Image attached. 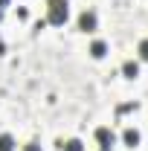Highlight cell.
Here are the masks:
<instances>
[{"mask_svg": "<svg viewBox=\"0 0 148 151\" xmlns=\"http://www.w3.org/2000/svg\"><path fill=\"white\" fill-rule=\"evenodd\" d=\"M122 73H125V78H137L139 76V64L137 61H125L122 64Z\"/></svg>", "mask_w": 148, "mask_h": 151, "instance_id": "cell-5", "label": "cell"}, {"mask_svg": "<svg viewBox=\"0 0 148 151\" xmlns=\"http://www.w3.org/2000/svg\"><path fill=\"white\" fill-rule=\"evenodd\" d=\"M67 18H70V3H67V0H50V3H47V23L64 26Z\"/></svg>", "mask_w": 148, "mask_h": 151, "instance_id": "cell-1", "label": "cell"}, {"mask_svg": "<svg viewBox=\"0 0 148 151\" xmlns=\"http://www.w3.org/2000/svg\"><path fill=\"white\" fill-rule=\"evenodd\" d=\"M78 29H81V32H93V29H96V15H93V12H81Z\"/></svg>", "mask_w": 148, "mask_h": 151, "instance_id": "cell-3", "label": "cell"}, {"mask_svg": "<svg viewBox=\"0 0 148 151\" xmlns=\"http://www.w3.org/2000/svg\"><path fill=\"white\" fill-rule=\"evenodd\" d=\"M96 142H99V148H102V151H111L113 142H116V137H113L111 128H96Z\"/></svg>", "mask_w": 148, "mask_h": 151, "instance_id": "cell-2", "label": "cell"}, {"mask_svg": "<svg viewBox=\"0 0 148 151\" xmlns=\"http://www.w3.org/2000/svg\"><path fill=\"white\" fill-rule=\"evenodd\" d=\"M122 139H125V145L134 148V145H139V131H137V128H128V131L122 134Z\"/></svg>", "mask_w": 148, "mask_h": 151, "instance_id": "cell-6", "label": "cell"}, {"mask_svg": "<svg viewBox=\"0 0 148 151\" xmlns=\"http://www.w3.org/2000/svg\"><path fill=\"white\" fill-rule=\"evenodd\" d=\"M90 55L93 58H105L108 55V44H105V41H93L90 44Z\"/></svg>", "mask_w": 148, "mask_h": 151, "instance_id": "cell-4", "label": "cell"}, {"mask_svg": "<svg viewBox=\"0 0 148 151\" xmlns=\"http://www.w3.org/2000/svg\"><path fill=\"white\" fill-rule=\"evenodd\" d=\"M139 58L148 61V38H145V41H139Z\"/></svg>", "mask_w": 148, "mask_h": 151, "instance_id": "cell-9", "label": "cell"}, {"mask_svg": "<svg viewBox=\"0 0 148 151\" xmlns=\"http://www.w3.org/2000/svg\"><path fill=\"white\" fill-rule=\"evenodd\" d=\"M0 20H3V9H0Z\"/></svg>", "mask_w": 148, "mask_h": 151, "instance_id": "cell-12", "label": "cell"}, {"mask_svg": "<svg viewBox=\"0 0 148 151\" xmlns=\"http://www.w3.org/2000/svg\"><path fill=\"white\" fill-rule=\"evenodd\" d=\"M0 151H15V139H12L9 134H3V137H0Z\"/></svg>", "mask_w": 148, "mask_h": 151, "instance_id": "cell-8", "label": "cell"}, {"mask_svg": "<svg viewBox=\"0 0 148 151\" xmlns=\"http://www.w3.org/2000/svg\"><path fill=\"white\" fill-rule=\"evenodd\" d=\"M58 148L61 151H84V145H81V139H67V142H58Z\"/></svg>", "mask_w": 148, "mask_h": 151, "instance_id": "cell-7", "label": "cell"}, {"mask_svg": "<svg viewBox=\"0 0 148 151\" xmlns=\"http://www.w3.org/2000/svg\"><path fill=\"white\" fill-rule=\"evenodd\" d=\"M23 151H41V145H38V142H26V145H23Z\"/></svg>", "mask_w": 148, "mask_h": 151, "instance_id": "cell-10", "label": "cell"}, {"mask_svg": "<svg viewBox=\"0 0 148 151\" xmlns=\"http://www.w3.org/2000/svg\"><path fill=\"white\" fill-rule=\"evenodd\" d=\"M6 3H9V0H0V9H3V6H6Z\"/></svg>", "mask_w": 148, "mask_h": 151, "instance_id": "cell-11", "label": "cell"}]
</instances>
